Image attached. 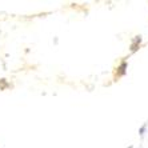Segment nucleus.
<instances>
[{"instance_id":"1","label":"nucleus","mask_w":148,"mask_h":148,"mask_svg":"<svg viewBox=\"0 0 148 148\" xmlns=\"http://www.w3.org/2000/svg\"><path fill=\"white\" fill-rule=\"evenodd\" d=\"M130 148H132V147H130Z\"/></svg>"}]
</instances>
